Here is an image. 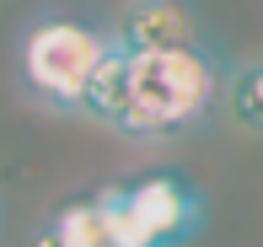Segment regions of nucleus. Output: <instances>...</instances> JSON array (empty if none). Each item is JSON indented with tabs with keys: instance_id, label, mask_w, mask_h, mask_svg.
I'll return each instance as SVG.
<instances>
[{
	"instance_id": "1",
	"label": "nucleus",
	"mask_w": 263,
	"mask_h": 247,
	"mask_svg": "<svg viewBox=\"0 0 263 247\" xmlns=\"http://www.w3.org/2000/svg\"><path fill=\"white\" fill-rule=\"evenodd\" d=\"M215 102V65L204 49H151L129 54V113L124 135H177L199 124Z\"/></svg>"
},
{
	"instance_id": "2",
	"label": "nucleus",
	"mask_w": 263,
	"mask_h": 247,
	"mask_svg": "<svg viewBox=\"0 0 263 247\" xmlns=\"http://www.w3.org/2000/svg\"><path fill=\"white\" fill-rule=\"evenodd\" d=\"M107 49H113L107 32L86 27V22H70V16H49L38 27H27V38H22V81L49 108L76 113L81 91H86L91 70L102 65Z\"/></svg>"
},
{
	"instance_id": "3",
	"label": "nucleus",
	"mask_w": 263,
	"mask_h": 247,
	"mask_svg": "<svg viewBox=\"0 0 263 247\" xmlns=\"http://www.w3.org/2000/svg\"><path fill=\"white\" fill-rule=\"evenodd\" d=\"M118 194H124V210L135 215V226L156 247H188L204 226V199L177 172H145L135 183H118Z\"/></svg>"
},
{
	"instance_id": "4",
	"label": "nucleus",
	"mask_w": 263,
	"mask_h": 247,
	"mask_svg": "<svg viewBox=\"0 0 263 247\" xmlns=\"http://www.w3.org/2000/svg\"><path fill=\"white\" fill-rule=\"evenodd\" d=\"M124 54H151V49H204L194 11L183 0H129L118 11V27L107 32Z\"/></svg>"
},
{
	"instance_id": "5",
	"label": "nucleus",
	"mask_w": 263,
	"mask_h": 247,
	"mask_svg": "<svg viewBox=\"0 0 263 247\" xmlns=\"http://www.w3.org/2000/svg\"><path fill=\"white\" fill-rule=\"evenodd\" d=\"M76 113H86V119H97V124H113V129L124 124V113H129V54L118 49V43L102 54V65L91 70Z\"/></svg>"
},
{
	"instance_id": "6",
	"label": "nucleus",
	"mask_w": 263,
	"mask_h": 247,
	"mask_svg": "<svg viewBox=\"0 0 263 247\" xmlns=\"http://www.w3.org/2000/svg\"><path fill=\"white\" fill-rule=\"evenodd\" d=\"M226 102H231V119L242 129L263 135V60H247L231 70V86H226Z\"/></svg>"
}]
</instances>
